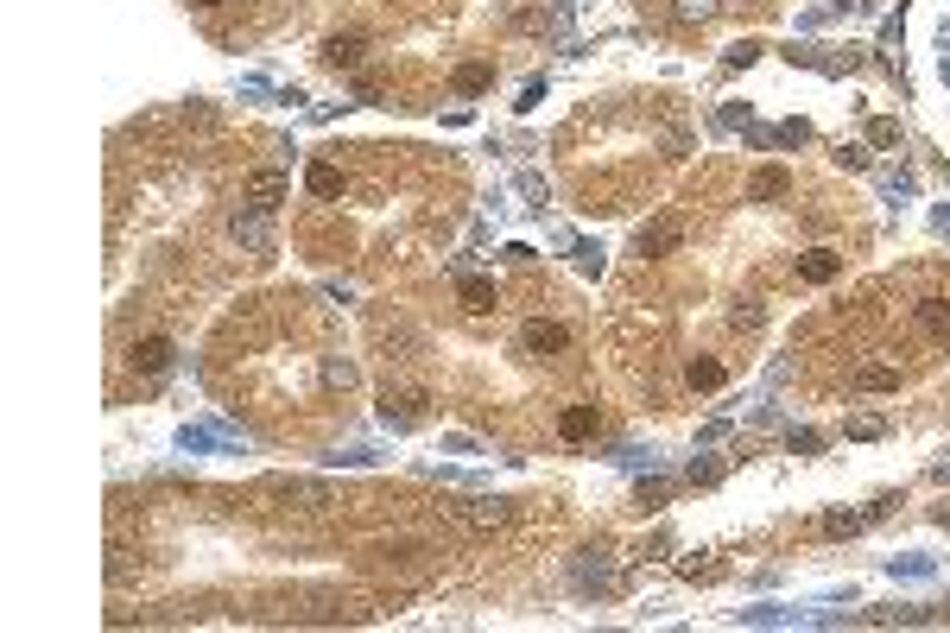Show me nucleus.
<instances>
[{"label":"nucleus","instance_id":"obj_1","mask_svg":"<svg viewBox=\"0 0 950 633\" xmlns=\"http://www.w3.org/2000/svg\"><path fill=\"white\" fill-rule=\"evenodd\" d=\"M679 241H684V222L659 216V222H647V229L634 235V253H640V260H659V253H672Z\"/></svg>","mask_w":950,"mask_h":633},{"label":"nucleus","instance_id":"obj_2","mask_svg":"<svg viewBox=\"0 0 950 633\" xmlns=\"http://www.w3.org/2000/svg\"><path fill=\"white\" fill-rule=\"evenodd\" d=\"M520 342H526V355H564V349H570V330H564V323L533 317V323L520 330Z\"/></svg>","mask_w":950,"mask_h":633},{"label":"nucleus","instance_id":"obj_3","mask_svg":"<svg viewBox=\"0 0 950 633\" xmlns=\"http://www.w3.org/2000/svg\"><path fill=\"white\" fill-rule=\"evenodd\" d=\"M792 190V178H786V165H761L754 178H748V203H780Z\"/></svg>","mask_w":950,"mask_h":633},{"label":"nucleus","instance_id":"obj_4","mask_svg":"<svg viewBox=\"0 0 950 633\" xmlns=\"http://www.w3.org/2000/svg\"><path fill=\"white\" fill-rule=\"evenodd\" d=\"M279 197H285V171H272V165H267V171H254V178H248V203H254V209H267V216H272V209H279Z\"/></svg>","mask_w":950,"mask_h":633},{"label":"nucleus","instance_id":"obj_5","mask_svg":"<svg viewBox=\"0 0 950 633\" xmlns=\"http://www.w3.org/2000/svg\"><path fill=\"white\" fill-rule=\"evenodd\" d=\"M919 330L938 349H950V298H919Z\"/></svg>","mask_w":950,"mask_h":633},{"label":"nucleus","instance_id":"obj_6","mask_svg":"<svg viewBox=\"0 0 950 633\" xmlns=\"http://www.w3.org/2000/svg\"><path fill=\"white\" fill-rule=\"evenodd\" d=\"M171 355H178V349H171V336H146V342H134V368H139V374H165V368H171Z\"/></svg>","mask_w":950,"mask_h":633},{"label":"nucleus","instance_id":"obj_7","mask_svg":"<svg viewBox=\"0 0 950 633\" xmlns=\"http://www.w3.org/2000/svg\"><path fill=\"white\" fill-rule=\"evenodd\" d=\"M235 241H241V248L248 253H267V209H254V203H248V216H235Z\"/></svg>","mask_w":950,"mask_h":633},{"label":"nucleus","instance_id":"obj_8","mask_svg":"<svg viewBox=\"0 0 950 633\" xmlns=\"http://www.w3.org/2000/svg\"><path fill=\"white\" fill-rule=\"evenodd\" d=\"M836 272H843V260H836L830 248H812L805 260H799V279H805V285H830Z\"/></svg>","mask_w":950,"mask_h":633},{"label":"nucleus","instance_id":"obj_9","mask_svg":"<svg viewBox=\"0 0 950 633\" xmlns=\"http://www.w3.org/2000/svg\"><path fill=\"white\" fill-rule=\"evenodd\" d=\"M381 418H387V424H418V418H424V393H400V399L387 393V399H381Z\"/></svg>","mask_w":950,"mask_h":633},{"label":"nucleus","instance_id":"obj_10","mask_svg":"<svg viewBox=\"0 0 950 633\" xmlns=\"http://www.w3.org/2000/svg\"><path fill=\"white\" fill-rule=\"evenodd\" d=\"M362 51H368V38H362V32H336V38H323V64H336V70H342V64H355Z\"/></svg>","mask_w":950,"mask_h":633},{"label":"nucleus","instance_id":"obj_11","mask_svg":"<svg viewBox=\"0 0 950 633\" xmlns=\"http://www.w3.org/2000/svg\"><path fill=\"white\" fill-rule=\"evenodd\" d=\"M456 298H463V311L488 317V311H495V279H463V285H456Z\"/></svg>","mask_w":950,"mask_h":633},{"label":"nucleus","instance_id":"obj_12","mask_svg":"<svg viewBox=\"0 0 950 633\" xmlns=\"http://www.w3.org/2000/svg\"><path fill=\"white\" fill-rule=\"evenodd\" d=\"M557 431H564L570 444H583V437H596V405H570V412L557 418Z\"/></svg>","mask_w":950,"mask_h":633},{"label":"nucleus","instance_id":"obj_13","mask_svg":"<svg viewBox=\"0 0 950 633\" xmlns=\"http://www.w3.org/2000/svg\"><path fill=\"white\" fill-rule=\"evenodd\" d=\"M463 519H469V526H507V519H514V506H507V501H469V506H463Z\"/></svg>","mask_w":950,"mask_h":633},{"label":"nucleus","instance_id":"obj_14","mask_svg":"<svg viewBox=\"0 0 950 633\" xmlns=\"http://www.w3.org/2000/svg\"><path fill=\"white\" fill-rule=\"evenodd\" d=\"M304 184H311V197H342V171L336 165H311Z\"/></svg>","mask_w":950,"mask_h":633},{"label":"nucleus","instance_id":"obj_15","mask_svg":"<svg viewBox=\"0 0 950 633\" xmlns=\"http://www.w3.org/2000/svg\"><path fill=\"white\" fill-rule=\"evenodd\" d=\"M684 380H690V386H697V393H716V386H722V368H716V362H710V355H697V362H690V368H684Z\"/></svg>","mask_w":950,"mask_h":633},{"label":"nucleus","instance_id":"obj_16","mask_svg":"<svg viewBox=\"0 0 950 633\" xmlns=\"http://www.w3.org/2000/svg\"><path fill=\"white\" fill-rule=\"evenodd\" d=\"M488 83H495V70H488V64H463V70H456V89H463V96H482Z\"/></svg>","mask_w":950,"mask_h":633},{"label":"nucleus","instance_id":"obj_17","mask_svg":"<svg viewBox=\"0 0 950 633\" xmlns=\"http://www.w3.org/2000/svg\"><path fill=\"white\" fill-rule=\"evenodd\" d=\"M855 386H862V393H894V386H900V368H862Z\"/></svg>","mask_w":950,"mask_h":633},{"label":"nucleus","instance_id":"obj_18","mask_svg":"<svg viewBox=\"0 0 950 633\" xmlns=\"http://www.w3.org/2000/svg\"><path fill=\"white\" fill-rule=\"evenodd\" d=\"M868 519H874V513H830V519H823V532H830V538H849V532H862Z\"/></svg>","mask_w":950,"mask_h":633},{"label":"nucleus","instance_id":"obj_19","mask_svg":"<svg viewBox=\"0 0 950 633\" xmlns=\"http://www.w3.org/2000/svg\"><path fill=\"white\" fill-rule=\"evenodd\" d=\"M323 386H342V393H349V386H355V368H349V362H323Z\"/></svg>","mask_w":950,"mask_h":633},{"label":"nucleus","instance_id":"obj_20","mask_svg":"<svg viewBox=\"0 0 950 633\" xmlns=\"http://www.w3.org/2000/svg\"><path fill=\"white\" fill-rule=\"evenodd\" d=\"M381 557H387V564H412V557H418V538H400V545H381Z\"/></svg>","mask_w":950,"mask_h":633},{"label":"nucleus","instance_id":"obj_21","mask_svg":"<svg viewBox=\"0 0 950 633\" xmlns=\"http://www.w3.org/2000/svg\"><path fill=\"white\" fill-rule=\"evenodd\" d=\"M679 13H684V19H710V13H716V0H679Z\"/></svg>","mask_w":950,"mask_h":633},{"label":"nucleus","instance_id":"obj_22","mask_svg":"<svg viewBox=\"0 0 950 633\" xmlns=\"http://www.w3.org/2000/svg\"><path fill=\"white\" fill-rule=\"evenodd\" d=\"M868 139H874V146H894V139H900V127H894V121H874V127H868Z\"/></svg>","mask_w":950,"mask_h":633},{"label":"nucleus","instance_id":"obj_23","mask_svg":"<svg viewBox=\"0 0 950 633\" xmlns=\"http://www.w3.org/2000/svg\"><path fill=\"white\" fill-rule=\"evenodd\" d=\"M817 444H823V437H817V431H792V456H812Z\"/></svg>","mask_w":950,"mask_h":633},{"label":"nucleus","instance_id":"obj_24","mask_svg":"<svg viewBox=\"0 0 950 633\" xmlns=\"http://www.w3.org/2000/svg\"><path fill=\"white\" fill-rule=\"evenodd\" d=\"M836 165H849V171H862V165H868V152H862V146H843V152H836Z\"/></svg>","mask_w":950,"mask_h":633},{"label":"nucleus","instance_id":"obj_25","mask_svg":"<svg viewBox=\"0 0 950 633\" xmlns=\"http://www.w3.org/2000/svg\"><path fill=\"white\" fill-rule=\"evenodd\" d=\"M938 229H945V235H950V209H945V216H938Z\"/></svg>","mask_w":950,"mask_h":633},{"label":"nucleus","instance_id":"obj_26","mask_svg":"<svg viewBox=\"0 0 950 633\" xmlns=\"http://www.w3.org/2000/svg\"><path fill=\"white\" fill-rule=\"evenodd\" d=\"M197 6H222V0H197Z\"/></svg>","mask_w":950,"mask_h":633}]
</instances>
